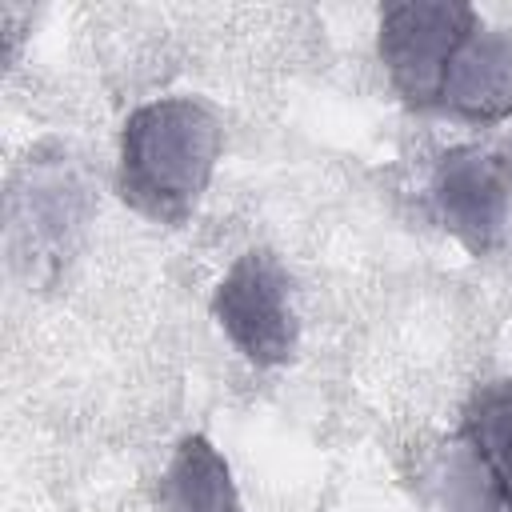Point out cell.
<instances>
[{"label":"cell","instance_id":"3957f363","mask_svg":"<svg viewBox=\"0 0 512 512\" xmlns=\"http://www.w3.org/2000/svg\"><path fill=\"white\" fill-rule=\"evenodd\" d=\"M212 316L236 352L256 368L288 364L300 340L292 276L268 248H248L216 284Z\"/></svg>","mask_w":512,"mask_h":512},{"label":"cell","instance_id":"6da1fadb","mask_svg":"<svg viewBox=\"0 0 512 512\" xmlns=\"http://www.w3.org/2000/svg\"><path fill=\"white\" fill-rule=\"evenodd\" d=\"M220 160V124L192 96L140 104L120 132L116 188L156 224H184L204 200Z\"/></svg>","mask_w":512,"mask_h":512},{"label":"cell","instance_id":"277c9868","mask_svg":"<svg viewBox=\"0 0 512 512\" xmlns=\"http://www.w3.org/2000/svg\"><path fill=\"white\" fill-rule=\"evenodd\" d=\"M432 212L472 256L500 248L512 212V152L500 144H456L432 168Z\"/></svg>","mask_w":512,"mask_h":512},{"label":"cell","instance_id":"8992f818","mask_svg":"<svg viewBox=\"0 0 512 512\" xmlns=\"http://www.w3.org/2000/svg\"><path fill=\"white\" fill-rule=\"evenodd\" d=\"M440 108L472 120L496 124L512 116V28H476L448 64Z\"/></svg>","mask_w":512,"mask_h":512},{"label":"cell","instance_id":"5b68a950","mask_svg":"<svg viewBox=\"0 0 512 512\" xmlns=\"http://www.w3.org/2000/svg\"><path fill=\"white\" fill-rule=\"evenodd\" d=\"M88 220V188L64 164V156L44 160L28 156L24 184L12 192V232H28L32 252H48V260L68 256L72 236Z\"/></svg>","mask_w":512,"mask_h":512},{"label":"cell","instance_id":"ba28073f","mask_svg":"<svg viewBox=\"0 0 512 512\" xmlns=\"http://www.w3.org/2000/svg\"><path fill=\"white\" fill-rule=\"evenodd\" d=\"M460 440L468 444L496 500L512 512V380H492L472 392L460 420Z\"/></svg>","mask_w":512,"mask_h":512},{"label":"cell","instance_id":"52a82bcc","mask_svg":"<svg viewBox=\"0 0 512 512\" xmlns=\"http://www.w3.org/2000/svg\"><path fill=\"white\" fill-rule=\"evenodd\" d=\"M160 512H244L228 460L208 436H184L156 488Z\"/></svg>","mask_w":512,"mask_h":512},{"label":"cell","instance_id":"7a4b0ae2","mask_svg":"<svg viewBox=\"0 0 512 512\" xmlns=\"http://www.w3.org/2000/svg\"><path fill=\"white\" fill-rule=\"evenodd\" d=\"M472 4L400 0L380 12V60L408 108H440V88L460 44L480 28Z\"/></svg>","mask_w":512,"mask_h":512}]
</instances>
